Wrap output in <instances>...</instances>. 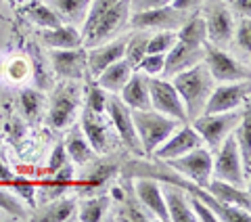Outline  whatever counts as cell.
I'll use <instances>...</instances> for the list:
<instances>
[{
	"label": "cell",
	"mask_w": 251,
	"mask_h": 222,
	"mask_svg": "<svg viewBox=\"0 0 251 222\" xmlns=\"http://www.w3.org/2000/svg\"><path fill=\"white\" fill-rule=\"evenodd\" d=\"M174 88L178 90L182 105L186 111V120H195L197 115L203 113L205 101L209 97L211 88H214V78H211L205 63H197V65L188 67L184 71L174 76Z\"/></svg>",
	"instance_id": "cell-1"
},
{
	"label": "cell",
	"mask_w": 251,
	"mask_h": 222,
	"mask_svg": "<svg viewBox=\"0 0 251 222\" xmlns=\"http://www.w3.org/2000/svg\"><path fill=\"white\" fill-rule=\"evenodd\" d=\"M132 124L138 134V140L143 145V153L151 155L157 147L174 132L180 122L170 115H163L155 109H130Z\"/></svg>",
	"instance_id": "cell-2"
},
{
	"label": "cell",
	"mask_w": 251,
	"mask_h": 222,
	"mask_svg": "<svg viewBox=\"0 0 251 222\" xmlns=\"http://www.w3.org/2000/svg\"><path fill=\"white\" fill-rule=\"evenodd\" d=\"M243 111H220V113H201L193 120V128L209 145V151H216L228 134L234 130V126L241 122Z\"/></svg>",
	"instance_id": "cell-3"
},
{
	"label": "cell",
	"mask_w": 251,
	"mask_h": 222,
	"mask_svg": "<svg viewBox=\"0 0 251 222\" xmlns=\"http://www.w3.org/2000/svg\"><path fill=\"white\" fill-rule=\"evenodd\" d=\"M163 162H166V166L172 172H178L180 176L188 178L201 189H205V185L211 178V170H214V157H211L209 149H203V145L184 155L163 160Z\"/></svg>",
	"instance_id": "cell-4"
},
{
	"label": "cell",
	"mask_w": 251,
	"mask_h": 222,
	"mask_svg": "<svg viewBox=\"0 0 251 222\" xmlns=\"http://www.w3.org/2000/svg\"><path fill=\"white\" fill-rule=\"evenodd\" d=\"M77 107H80V86L75 84V80H63L52 92L49 124L57 130L65 128L74 122Z\"/></svg>",
	"instance_id": "cell-5"
},
{
	"label": "cell",
	"mask_w": 251,
	"mask_h": 222,
	"mask_svg": "<svg viewBox=\"0 0 251 222\" xmlns=\"http://www.w3.org/2000/svg\"><path fill=\"white\" fill-rule=\"evenodd\" d=\"M205 55H203V63L209 69L211 78L216 82H239V80H247L249 78V67L239 63L234 57H230L228 53H224L220 46H214L205 40L203 44Z\"/></svg>",
	"instance_id": "cell-6"
},
{
	"label": "cell",
	"mask_w": 251,
	"mask_h": 222,
	"mask_svg": "<svg viewBox=\"0 0 251 222\" xmlns=\"http://www.w3.org/2000/svg\"><path fill=\"white\" fill-rule=\"evenodd\" d=\"M149 99H151V109L159 111L163 115H170L178 120L180 124H186V111L182 105L178 90L174 88V84L161 78H149Z\"/></svg>",
	"instance_id": "cell-7"
},
{
	"label": "cell",
	"mask_w": 251,
	"mask_h": 222,
	"mask_svg": "<svg viewBox=\"0 0 251 222\" xmlns=\"http://www.w3.org/2000/svg\"><path fill=\"white\" fill-rule=\"evenodd\" d=\"M128 17H130V0H117L113 6H109V9L100 15V19L94 23V28L82 40V44L92 49V46H99V44L107 42L113 34L120 31L122 26H126Z\"/></svg>",
	"instance_id": "cell-8"
},
{
	"label": "cell",
	"mask_w": 251,
	"mask_h": 222,
	"mask_svg": "<svg viewBox=\"0 0 251 222\" xmlns=\"http://www.w3.org/2000/svg\"><path fill=\"white\" fill-rule=\"evenodd\" d=\"M216 151H218V157L214 162V170H211L216 174V178L226 180V182L237 185V187H241L243 182H247L245 172H243L241 153H239V147H237V140H234L232 132L220 142V147Z\"/></svg>",
	"instance_id": "cell-9"
},
{
	"label": "cell",
	"mask_w": 251,
	"mask_h": 222,
	"mask_svg": "<svg viewBox=\"0 0 251 222\" xmlns=\"http://www.w3.org/2000/svg\"><path fill=\"white\" fill-rule=\"evenodd\" d=\"M249 88L251 82L239 80V82H222L216 88H211L209 97L203 107V113H220V111H230L241 107L243 103H249Z\"/></svg>",
	"instance_id": "cell-10"
},
{
	"label": "cell",
	"mask_w": 251,
	"mask_h": 222,
	"mask_svg": "<svg viewBox=\"0 0 251 222\" xmlns=\"http://www.w3.org/2000/svg\"><path fill=\"white\" fill-rule=\"evenodd\" d=\"M105 111L109 113V117H111L113 128H115V132H117V137L122 139L124 145L128 147L134 155H145V153H143V145H140V140H138V134H136V130H134V124H132L130 107L126 105V103H124L120 97H117L115 92L107 99Z\"/></svg>",
	"instance_id": "cell-11"
},
{
	"label": "cell",
	"mask_w": 251,
	"mask_h": 222,
	"mask_svg": "<svg viewBox=\"0 0 251 222\" xmlns=\"http://www.w3.org/2000/svg\"><path fill=\"white\" fill-rule=\"evenodd\" d=\"M205 34H207V42L214 46H224L230 42V38L234 34V23H232V15L228 11L222 0H214L205 6Z\"/></svg>",
	"instance_id": "cell-12"
},
{
	"label": "cell",
	"mask_w": 251,
	"mask_h": 222,
	"mask_svg": "<svg viewBox=\"0 0 251 222\" xmlns=\"http://www.w3.org/2000/svg\"><path fill=\"white\" fill-rule=\"evenodd\" d=\"M132 28L136 29H176L182 26V13L176 11L172 4L168 6H157V9L147 11H134L132 17H128Z\"/></svg>",
	"instance_id": "cell-13"
},
{
	"label": "cell",
	"mask_w": 251,
	"mask_h": 222,
	"mask_svg": "<svg viewBox=\"0 0 251 222\" xmlns=\"http://www.w3.org/2000/svg\"><path fill=\"white\" fill-rule=\"evenodd\" d=\"M82 132L86 140L90 142V147L94 149V153H109L113 149L115 140L103 113H97V111L86 107L82 111Z\"/></svg>",
	"instance_id": "cell-14"
},
{
	"label": "cell",
	"mask_w": 251,
	"mask_h": 222,
	"mask_svg": "<svg viewBox=\"0 0 251 222\" xmlns=\"http://www.w3.org/2000/svg\"><path fill=\"white\" fill-rule=\"evenodd\" d=\"M180 130H174L170 137L161 142L159 147L155 149V157L157 160H172V157H178V155H184L193 149H197L203 145V139L197 134V130L193 126H178Z\"/></svg>",
	"instance_id": "cell-15"
},
{
	"label": "cell",
	"mask_w": 251,
	"mask_h": 222,
	"mask_svg": "<svg viewBox=\"0 0 251 222\" xmlns=\"http://www.w3.org/2000/svg\"><path fill=\"white\" fill-rule=\"evenodd\" d=\"M52 69L59 80H80L86 69V51L82 46L77 49H52L50 53Z\"/></svg>",
	"instance_id": "cell-16"
},
{
	"label": "cell",
	"mask_w": 251,
	"mask_h": 222,
	"mask_svg": "<svg viewBox=\"0 0 251 222\" xmlns=\"http://www.w3.org/2000/svg\"><path fill=\"white\" fill-rule=\"evenodd\" d=\"M205 49L203 46H191L186 42L176 40L174 46L166 53V63H163V76H176L180 71H184L188 67L197 65L203 61Z\"/></svg>",
	"instance_id": "cell-17"
},
{
	"label": "cell",
	"mask_w": 251,
	"mask_h": 222,
	"mask_svg": "<svg viewBox=\"0 0 251 222\" xmlns=\"http://www.w3.org/2000/svg\"><path fill=\"white\" fill-rule=\"evenodd\" d=\"M136 197L138 201L145 205L149 212H153V218L157 220H163V222H170L168 216V208H166V199H163V191H161V185L151 176H140L136 180Z\"/></svg>",
	"instance_id": "cell-18"
},
{
	"label": "cell",
	"mask_w": 251,
	"mask_h": 222,
	"mask_svg": "<svg viewBox=\"0 0 251 222\" xmlns=\"http://www.w3.org/2000/svg\"><path fill=\"white\" fill-rule=\"evenodd\" d=\"M126 42L128 38H120V40L113 42H103L99 46H92V49L86 53V67L90 69L92 78H97L105 67H109L111 63L124 59V51H126Z\"/></svg>",
	"instance_id": "cell-19"
},
{
	"label": "cell",
	"mask_w": 251,
	"mask_h": 222,
	"mask_svg": "<svg viewBox=\"0 0 251 222\" xmlns=\"http://www.w3.org/2000/svg\"><path fill=\"white\" fill-rule=\"evenodd\" d=\"M161 191L163 199H166L170 222H195V214L191 210V203L186 201L182 189L178 185H172V182H163Z\"/></svg>",
	"instance_id": "cell-20"
},
{
	"label": "cell",
	"mask_w": 251,
	"mask_h": 222,
	"mask_svg": "<svg viewBox=\"0 0 251 222\" xmlns=\"http://www.w3.org/2000/svg\"><path fill=\"white\" fill-rule=\"evenodd\" d=\"M205 191L216 197L220 203H228V205H234V208H241V210H251V197L247 191H241L237 185H230L226 180H209L205 185Z\"/></svg>",
	"instance_id": "cell-21"
},
{
	"label": "cell",
	"mask_w": 251,
	"mask_h": 222,
	"mask_svg": "<svg viewBox=\"0 0 251 222\" xmlns=\"http://www.w3.org/2000/svg\"><path fill=\"white\" fill-rule=\"evenodd\" d=\"M149 76L147 74H134L132 71L130 80L124 84L120 90L122 101L130 109H151V99H149Z\"/></svg>",
	"instance_id": "cell-22"
},
{
	"label": "cell",
	"mask_w": 251,
	"mask_h": 222,
	"mask_svg": "<svg viewBox=\"0 0 251 222\" xmlns=\"http://www.w3.org/2000/svg\"><path fill=\"white\" fill-rule=\"evenodd\" d=\"M77 210V203L74 197H57L52 201H46V205H42V210L29 216V220H36V222H65V220H72L74 214Z\"/></svg>",
	"instance_id": "cell-23"
},
{
	"label": "cell",
	"mask_w": 251,
	"mask_h": 222,
	"mask_svg": "<svg viewBox=\"0 0 251 222\" xmlns=\"http://www.w3.org/2000/svg\"><path fill=\"white\" fill-rule=\"evenodd\" d=\"M132 71L134 69H132L124 59H120V61L111 63L109 67H105L103 71H100V74L97 76V84L105 92H120L124 88V84L130 80Z\"/></svg>",
	"instance_id": "cell-24"
},
{
	"label": "cell",
	"mask_w": 251,
	"mask_h": 222,
	"mask_svg": "<svg viewBox=\"0 0 251 222\" xmlns=\"http://www.w3.org/2000/svg\"><path fill=\"white\" fill-rule=\"evenodd\" d=\"M74 182H75L74 180V168L69 164H65L63 168H59L57 172H54L52 178H46V180L40 182V199L44 203L57 199V197H61L69 187L74 185Z\"/></svg>",
	"instance_id": "cell-25"
},
{
	"label": "cell",
	"mask_w": 251,
	"mask_h": 222,
	"mask_svg": "<svg viewBox=\"0 0 251 222\" xmlns=\"http://www.w3.org/2000/svg\"><path fill=\"white\" fill-rule=\"evenodd\" d=\"M234 140H237L239 153H241V162H243V172L245 178H251V145H249V137H251V113H249V103H245V111H243L241 122L234 126Z\"/></svg>",
	"instance_id": "cell-26"
},
{
	"label": "cell",
	"mask_w": 251,
	"mask_h": 222,
	"mask_svg": "<svg viewBox=\"0 0 251 222\" xmlns=\"http://www.w3.org/2000/svg\"><path fill=\"white\" fill-rule=\"evenodd\" d=\"M40 38L49 49H77V46H82V34L74 26H59L52 29H44Z\"/></svg>",
	"instance_id": "cell-27"
},
{
	"label": "cell",
	"mask_w": 251,
	"mask_h": 222,
	"mask_svg": "<svg viewBox=\"0 0 251 222\" xmlns=\"http://www.w3.org/2000/svg\"><path fill=\"white\" fill-rule=\"evenodd\" d=\"M65 151H67L69 160L77 166H86V164L94 162V149L90 147V142L86 140L84 132H80V130H74L69 134V139L65 142Z\"/></svg>",
	"instance_id": "cell-28"
},
{
	"label": "cell",
	"mask_w": 251,
	"mask_h": 222,
	"mask_svg": "<svg viewBox=\"0 0 251 222\" xmlns=\"http://www.w3.org/2000/svg\"><path fill=\"white\" fill-rule=\"evenodd\" d=\"M176 40L186 42L191 46H203L207 40L205 34V21H203V15H193L191 19L182 21V26L176 31Z\"/></svg>",
	"instance_id": "cell-29"
},
{
	"label": "cell",
	"mask_w": 251,
	"mask_h": 222,
	"mask_svg": "<svg viewBox=\"0 0 251 222\" xmlns=\"http://www.w3.org/2000/svg\"><path fill=\"white\" fill-rule=\"evenodd\" d=\"M92 0H49V6L54 9V13L61 19H67L72 23H80L84 21L86 13H88Z\"/></svg>",
	"instance_id": "cell-30"
},
{
	"label": "cell",
	"mask_w": 251,
	"mask_h": 222,
	"mask_svg": "<svg viewBox=\"0 0 251 222\" xmlns=\"http://www.w3.org/2000/svg\"><path fill=\"white\" fill-rule=\"evenodd\" d=\"M115 174V164H100L94 168L92 174H88L82 182H74L75 189L80 191L82 195H90L92 191H97V189H100L103 185H107L109 178H111Z\"/></svg>",
	"instance_id": "cell-31"
},
{
	"label": "cell",
	"mask_w": 251,
	"mask_h": 222,
	"mask_svg": "<svg viewBox=\"0 0 251 222\" xmlns=\"http://www.w3.org/2000/svg\"><path fill=\"white\" fill-rule=\"evenodd\" d=\"M109 195H99V197H88L84 199L80 205V214H77V220L82 222H99L105 218V212L109 210Z\"/></svg>",
	"instance_id": "cell-32"
},
{
	"label": "cell",
	"mask_w": 251,
	"mask_h": 222,
	"mask_svg": "<svg viewBox=\"0 0 251 222\" xmlns=\"http://www.w3.org/2000/svg\"><path fill=\"white\" fill-rule=\"evenodd\" d=\"M147 44H149V36L145 34V29H140L138 34L128 38L126 42V51H124V61L128 63L132 69H138L140 61L147 55Z\"/></svg>",
	"instance_id": "cell-33"
},
{
	"label": "cell",
	"mask_w": 251,
	"mask_h": 222,
	"mask_svg": "<svg viewBox=\"0 0 251 222\" xmlns=\"http://www.w3.org/2000/svg\"><path fill=\"white\" fill-rule=\"evenodd\" d=\"M27 15H29V19L34 21L36 26H40L44 29H52V28L63 26V19L54 13V9H50L49 4H42V2L29 4L27 6Z\"/></svg>",
	"instance_id": "cell-34"
},
{
	"label": "cell",
	"mask_w": 251,
	"mask_h": 222,
	"mask_svg": "<svg viewBox=\"0 0 251 222\" xmlns=\"http://www.w3.org/2000/svg\"><path fill=\"white\" fill-rule=\"evenodd\" d=\"M4 185H9L15 193H17L21 199H25L27 208L29 210H36L38 205V199H36V185L27 178H21V176H13L9 182H4Z\"/></svg>",
	"instance_id": "cell-35"
},
{
	"label": "cell",
	"mask_w": 251,
	"mask_h": 222,
	"mask_svg": "<svg viewBox=\"0 0 251 222\" xmlns=\"http://www.w3.org/2000/svg\"><path fill=\"white\" fill-rule=\"evenodd\" d=\"M0 210L6 212L9 216L17 218V220H29V208L23 205L15 195H9L0 187Z\"/></svg>",
	"instance_id": "cell-36"
},
{
	"label": "cell",
	"mask_w": 251,
	"mask_h": 222,
	"mask_svg": "<svg viewBox=\"0 0 251 222\" xmlns=\"http://www.w3.org/2000/svg\"><path fill=\"white\" fill-rule=\"evenodd\" d=\"M176 42V29H157L155 36H149L147 53H163L166 55Z\"/></svg>",
	"instance_id": "cell-37"
},
{
	"label": "cell",
	"mask_w": 251,
	"mask_h": 222,
	"mask_svg": "<svg viewBox=\"0 0 251 222\" xmlns=\"http://www.w3.org/2000/svg\"><path fill=\"white\" fill-rule=\"evenodd\" d=\"M105 103H107V94L100 88L99 84L90 82L86 88V107L97 111V113H105Z\"/></svg>",
	"instance_id": "cell-38"
},
{
	"label": "cell",
	"mask_w": 251,
	"mask_h": 222,
	"mask_svg": "<svg viewBox=\"0 0 251 222\" xmlns=\"http://www.w3.org/2000/svg\"><path fill=\"white\" fill-rule=\"evenodd\" d=\"M163 63H166V55L163 53H147L143 61H140L138 69L145 71L147 76H159L163 74Z\"/></svg>",
	"instance_id": "cell-39"
},
{
	"label": "cell",
	"mask_w": 251,
	"mask_h": 222,
	"mask_svg": "<svg viewBox=\"0 0 251 222\" xmlns=\"http://www.w3.org/2000/svg\"><path fill=\"white\" fill-rule=\"evenodd\" d=\"M40 105H42V97L36 90L27 88V90L21 92V107H23V113H25V117L34 120V117L38 115V111H40Z\"/></svg>",
	"instance_id": "cell-40"
},
{
	"label": "cell",
	"mask_w": 251,
	"mask_h": 222,
	"mask_svg": "<svg viewBox=\"0 0 251 222\" xmlns=\"http://www.w3.org/2000/svg\"><path fill=\"white\" fill-rule=\"evenodd\" d=\"M191 210L195 214V220H203V222H218V216L207 203H203L199 197H193L191 195Z\"/></svg>",
	"instance_id": "cell-41"
},
{
	"label": "cell",
	"mask_w": 251,
	"mask_h": 222,
	"mask_svg": "<svg viewBox=\"0 0 251 222\" xmlns=\"http://www.w3.org/2000/svg\"><path fill=\"white\" fill-rule=\"evenodd\" d=\"M237 44L241 51H245L249 55V51H251V21H249V17H241V23L237 28Z\"/></svg>",
	"instance_id": "cell-42"
},
{
	"label": "cell",
	"mask_w": 251,
	"mask_h": 222,
	"mask_svg": "<svg viewBox=\"0 0 251 222\" xmlns=\"http://www.w3.org/2000/svg\"><path fill=\"white\" fill-rule=\"evenodd\" d=\"M67 164V151H65V145H57L54 151L50 155V162H49V172H57L59 168Z\"/></svg>",
	"instance_id": "cell-43"
},
{
	"label": "cell",
	"mask_w": 251,
	"mask_h": 222,
	"mask_svg": "<svg viewBox=\"0 0 251 222\" xmlns=\"http://www.w3.org/2000/svg\"><path fill=\"white\" fill-rule=\"evenodd\" d=\"M174 0H130V9L134 11H147V9H157V6H168Z\"/></svg>",
	"instance_id": "cell-44"
},
{
	"label": "cell",
	"mask_w": 251,
	"mask_h": 222,
	"mask_svg": "<svg viewBox=\"0 0 251 222\" xmlns=\"http://www.w3.org/2000/svg\"><path fill=\"white\" fill-rule=\"evenodd\" d=\"M230 4H232V9L241 15V17H249V13H251V0H230Z\"/></svg>",
	"instance_id": "cell-45"
},
{
	"label": "cell",
	"mask_w": 251,
	"mask_h": 222,
	"mask_svg": "<svg viewBox=\"0 0 251 222\" xmlns=\"http://www.w3.org/2000/svg\"><path fill=\"white\" fill-rule=\"evenodd\" d=\"M201 2H205V0H174V2H172V6H174L176 11L184 13V11H188V9H195V6H199Z\"/></svg>",
	"instance_id": "cell-46"
},
{
	"label": "cell",
	"mask_w": 251,
	"mask_h": 222,
	"mask_svg": "<svg viewBox=\"0 0 251 222\" xmlns=\"http://www.w3.org/2000/svg\"><path fill=\"white\" fill-rule=\"evenodd\" d=\"M13 176H15L13 170L9 168V166H4L2 162H0V180H2V182H9Z\"/></svg>",
	"instance_id": "cell-47"
},
{
	"label": "cell",
	"mask_w": 251,
	"mask_h": 222,
	"mask_svg": "<svg viewBox=\"0 0 251 222\" xmlns=\"http://www.w3.org/2000/svg\"><path fill=\"white\" fill-rule=\"evenodd\" d=\"M222 2H230V0H222Z\"/></svg>",
	"instance_id": "cell-48"
}]
</instances>
